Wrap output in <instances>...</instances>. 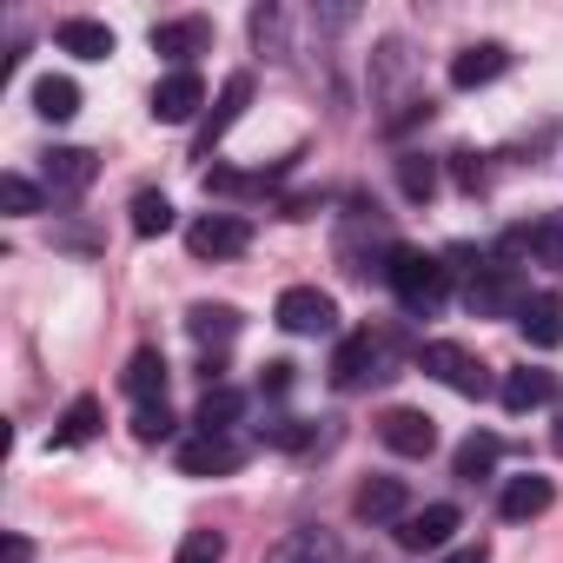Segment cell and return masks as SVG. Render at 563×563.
<instances>
[{
	"instance_id": "1",
	"label": "cell",
	"mask_w": 563,
	"mask_h": 563,
	"mask_svg": "<svg viewBox=\"0 0 563 563\" xmlns=\"http://www.w3.org/2000/svg\"><path fill=\"white\" fill-rule=\"evenodd\" d=\"M385 286L398 292V306H405L411 319H431V312L451 299V265H444V252L398 245V252H391V265H385Z\"/></svg>"
},
{
	"instance_id": "2",
	"label": "cell",
	"mask_w": 563,
	"mask_h": 563,
	"mask_svg": "<svg viewBox=\"0 0 563 563\" xmlns=\"http://www.w3.org/2000/svg\"><path fill=\"white\" fill-rule=\"evenodd\" d=\"M385 378H398V345H391V332H372V325L345 332L339 352H332V385H339V391H365V385H385Z\"/></svg>"
},
{
	"instance_id": "3",
	"label": "cell",
	"mask_w": 563,
	"mask_h": 563,
	"mask_svg": "<svg viewBox=\"0 0 563 563\" xmlns=\"http://www.w3.org/2000/svg\"><path fill=\"white\" fill-rule=\"evenodd\" d=\"M272 319L286 325L292 339H325V332H339V306H332V292H319V286H286Z\"/></svg>"
},
{
	"instance_id": "4",
	"label": "cell",
	"mask_w": 563,
	"mask_h": 563,
	"mask_svg": "<svg viewBox=\"0 0 563 563\" xmlns=\"http://www.w3.org/2000/svg\"><path fill=\"white\" fill-rule=\"evenodd\" d=\"M418 365H424L438 385H451L457 398H484V391H490V372H484L464 345H451V339H431V345L418 352Z\"/></svg>"
},
{
	"instance_id": "5",
	"label": "cell",
	"mask_w": 563,
	"mask_h": 563,
	"mask_svg": "<svg viewBox=\"0 0 563 563\" xmlns=\"http://www.w3.org/2000/svg\"><path fill=\"white\" fill-rule=\"evenodd\" d=\"M245 245H252V219H239V212H199L186 225V252L192 258H239Z\"/></svg>"
},
{
	"instance_id": "6",
	"label": "cell",
	"mask_w": 563,
	"mask_h": 563,
	"mask_svg": "<svg viewBox=\"0 0 563 563\" xmlns=\"http://www.w3.org/2000/svg\"><path fill=\"white\" fill-rule=\"evenodd\" d=\"M153 54H159V60H173V74H186L199 54H212V21H206V14L159 21V27H153Z\"/></svg>"
},
{
	"instance_id": "7",
	"label": "cell",
	"mask_w": 563,
	"mask_h": 563,
	"mask_svg": "<svg viewBox=\"0 0 563 563\" xmlns=\"http://www.w3.org/2000/svg\"><path fill=\"white\" fill-rule=\"evenodd\" d=\"M504 258H530V265L563 272V212H543L530 225H510L504 232Z\"/></svg>"
},
{
	"instance_id": "8",
	"label": "cell",
	"mask_w": 563,
	"mask_h": 563,
	"mask_svg": "<svg viewBox=\"0 0 563 563\" xmlns=\"http://www.w3.org/2000/svg\"><path fill=\"white\" fill-rule=\"evenodd\" d=\"M378 444L398 451V457H431V451H438V424H431L424 411H411V405H391V411L378 418Z\"/></svg>"
},
{
	"instance_id": "9",
	"label": "cell",
	"mask_w": 563,
	"mask_h": 563,
	"mask_svg": "<svg viewBox=\"0 0 563 563\" xmlns=\"http://www.w3.org/2000/svg\"><path fill=\"white\" fill-rule=\"evenodd\" d=\"M239 464H245V444H239V438H212V431H199V438L179 444V471H186V477H232Z\"/></svg>"
},
{
	"instance_id": "10",
	"label": "cell",
	"mask_w": 563,
	"mask_h": 563,
	"mask_svg": "<svg viewBox=\"0 0 563 563\" xmlns=\"http://www.w3.org/2000/svg\"><path fill=\"white\" fill-rule=\"evenodd\" d=\"M41 173H47V192L54 199H74V192H87L100 179V159L87 146H54V153H41Z\"/></svg>"
},
{
	"instance_id": "11",
	"label": "cell",
	"mask_w": 563,
	"mask_h": 563,
	"mask_svg": "<svg viewBox=\"0 0 563 563\" xmlns=\"http://www.w3.org/2000/svg\"><path fill=\"white\" fill-rule=\"evenodd\" d=\"M510 74V47L504 41H477V47H464L457 60H451V87L457 93H477V87H490V80H504Z\"/></svg>"
},
{
	"instance_id": "12",
	"label": "cell",
	"mask_w": 563,
	"mask_h": 563,
	"mask_svg": "<svg viewBox=\"0 0 563 563\" xmlns=\"http://www.w3.org/2000/svg\"><path fill=\"white\" fill-rule=\"evenodd\" d=\"M451 530H457V504H424V510H411L391 537H398V550H444L451 543Z\"/></svg>"
},
{
	"instance_id": "13",
	"label": "cell",
	"mask_w": 563,
	"mask_h": 563,
	"mask_svg": "<svg viewBox=\"0 0 563 563\" xmlns=\"http://www.w3.org/2000/svg\"><path fill=\"white\" fill-rule=\"evenodd\" d=\"M206 107V80L186 67V74H166L159 87H153V120H166V126H186L192 113Z\"/></svg>"
},
{
	"instance_id": "14",
	"label": "cell",
	"mask_w": 563,
	"mask_h": 563,
	"mask_svg": "<svg viewBox=\"0 0 563 563\" xmlns=\"http://www.w3.org/2000/svg\"><path fill=\"white\" fill-rule=\"evenodd\" d=\"M556 398V372H537V365H523V372H504V385H497V405L510 411V418H523V411H543Z\"/></svg>"
},
{
	"instance_id": "15",
	"label": "cell",
	"mask_w": 563,
	"mask_h": 563,
	"mask_svg": "<svg viewBox=\"0 0 563 563\" xmlns=\"http://www.w3.org/2000/svg\"><path fill=\"white\" fill-rule=\"evenodd\" d=\"M550 477H537V471H523V477H504V490H497V517L504 523H530V517H543L550 510Z\"/></svg>"
},
{
	"instance_id": "16",
	"label": "cell",
	"mask_w": 563,
	"mask_h": 563,
	"mask_svg": "<svg viewBox=\"0 0 563 563\" xmlns=\"http://www.w3.org/2000/svg\"><path fill=\"white\" fill-rule=\"evenodd\" d=\"M352 510L365 523H405L411 517V490H405V477H372V484H358Z\"/></svg>"
},
{
	"instance_id": "17",
	"label": "cell",
	"mask_w": 563,
	"mask_h": 563,
	"mask_svg": "<svg viewBox=\"0 0 563 563\" xmlns=\"http://www.w3.org/2000/svg\"><path fill=\"white\" fill-rule=\"evenodd\" d=\"M265 563H345V543L332 537V530H292V537H278L272 550H265Z\"/></svg>"
},
{
	"instance_id": "18",
	"label": "cell",
	"mask_w": 563,
	"mask_h": 563,
	"mask_svg": "<svg viewBox=\"0 0 563 563\" xmlns=\"http://www.w3.org/2000/svg\"><path fill=\"white\" fill-rule=\"evenodd\" d=\"M245 100H252V74H232V80L219 87V107H212V113H206V126H199V146H192L199 159H206V153H212V146L225 140V126H232V120L245 113Z\"/></svg>"
},
{
	"instance_id": "19",
	"label": "cell",
	"mask_w": 563,
	"mask_h": 563,
	"mask_svg": "<svg viewBox=\"0 0 563 563\" xmlns=\"http://www.w3.org/2000/svg\"><path fill=\"white\" fill-rule=\"evenodd\" d=\"M54 47H60V54H80V60H107V54H113V27H107V21L74 14V21H60V27H54Z\"/></svg>"
},
{
	"instance_id": "20",
	"label": "cell",
	"mask_w": 563,
	"mask_h": 563,
	"mask_svg": "<svg viewBox=\"0 0 563 563\" xmlns=\"http://www.w3.org/2000/svg\"><path fill=\"white\" fill-rule=\"evenodd\" d=\"M120 385H126V398L133 405H166V358L146 345V352H133L126 358V372H120Z\"/></svg>"
},
{
	"instance_id": "21",
	"label": "cell",
	"mask_w": 563,
	"mask_h": 563,
	"mask_svg": "<svg viewBox=\"0 0 563 563\" xmlns=\"http://www.w3.org/2000/svg\"><path fill=\"white\" fill-rule=\"evenodd\" d=\"M517 332L537 345V352H556L563 345V299H550V292H537L523 312H517Z\"/></svg>"
},
{
	"instance_id": "22",
	"label": "cell",
	"mask_w": 563,
	"mask_h": 563,
	"mask_svg": "<svg viewBox=\"0 0 563 563\" xmlns=\"http://www.w3.org/2000/svg\"><path fill=\"white\" fill-rule=\"evenodd\" d=\"M245 418V391H232V385H206V398H199V411H192V424L199 431H212V438H232V424Z\"/></svg>"
},
{
	"instance_id": "23",
	"label": "cell",
	"mask_w": 563,
	"mask_h": 563,
	"mask_svg": "<svg viewBox=\"0 0 563 563\" xmlns=\"http://www.w3.org/2000/svg\"><path fill=\"white\" fill-rule=\"evenodd\" d=\"M93 438H100V398H74L60 411V424H54V451H80Z\"/></svg>"
},
{
	"instance_id": "24",
	"label": "cell",
	"mask_w": 563,
	"mask_h": 563,
	"mask_svg": "<svg viewBox=\"0 0 563 563\" xmlns=\"http://www.w3.org/2000/svg\"><path fill=\"white\" fill-rule=\"evenodd\" d=\"M34 113L54 120V126L74 120V113H80V87H74L67 74H41V80H34Z\"/></svg>"
},
{
	"instance_id": "25",
	"label": "cell",
	"mask_w": 563,
	"mask_h": 563,
	"mask_svg": "<svg viewBox=\"0 0 563 563\" xmlns=\"http://www.w3.org/2000/svg\"><path fill=\"white\" fill-rule=\"evenodd\" d=\"M186 332H192L199 345H232V339H239V312H232V306H192V312H186Z\"/></svg>"
},
{
	"instance_id": "26",
	"label": "cell",
	"mask_w": 563,
	"mask_h": 563,
	"mask_svg": "<svg viewBox=\"0 0 563 563\" xmlns=\"http://www.w3.org/2000/svg\"><path fill=\"white\" fill-rule=\"evenodd\" d=\"M497 457H504V444H497L490 431H471V438L457 444V477H464V484H477V477H490V471H497Z\"/></svg>"
},
{
	"instance_id": "27",
	"label": "cell",
	"mask_w": 563,
	"mask_h": 563,
	"mask_svg": "<svg viewBox=\"0 0 563 563\" xmlns=\"http://www.w3.org/2000/svg\"><path fill=\"white\" fill-rule=\"evenodd\" d=\"M0 206H8V219H34V212H47V192L27 173H0Z\"/></svg>"
},
{
	"instance_id": "28",
	"label": "cell",
	"mask_w": 563,
	"mask_h": 563,
	"mask_svg": "<svg viewBox=\"0 0 563 563\" xmlns=\"http://www.w3.org/2000/svg\"><path fill=\"white\" fill-rule=\"evenodd\" d=\"M133 232H140V239L173 232V199H166V192H133Z\"/></svg>"
},
{
	"instance_id": "29",
	"label": "cell",
	"mask_w": 563,
	"mask_h": 563,
	"mask_svg": "<svg viewBox=\"0 0 563 563\" xmlns=\"http://www.w3.org/2000/svg\"><path fill=\"white\" fill-rule=\"evenodd\" d=\"M398 186H405V199L424 206V199L438 192V166H431L424 153H405V159H398Z\"/></svg>"
},
{
	"instance_id": "30",
	"label": "cell",
	"mask_w": 563,
	"mask_h": 563,
	"mask_svg": "<svg viewBox=\"0 0 563 563\" xmlns=\"http://www.w3.org/2000/svg\"><path fill=\"white\" fill-rule=\"evenodd\" d=\"M173 563H225V530H206V523H199V530H186Z\"/></svg>"
},
{
	"instance_id": "31",
	"label": "cell",
	"mask_w": 563,
	"mask_h": 563,
	"mask_svg": "<svg viewBox=\"0 0 563 563\" xmlns=\"http://www.w3.org/2000/svg\"><path fill=\"white\" fill-rule=\"evenodd\" d=\"M133 438H140V444H166V438H173V411H166V405H140V411H133Z\"/></svg>"
},
{
	"instance_id": "32",
	"label": "cell",
	"mask_w": 563,
	"mask_h": 563,
	"mask_svg": "<svg viewBox=\"0 0 563 563\" xmlns=\"http://www.w3.org/2000/svg\"><path fill=\"white\" fill-rule=\"evenodd\" d=\"M312 438H319V431H312L306 418H272V424H265V444H278V451H306Z\"/></svg>"
},
{
	"instance_id": "33",
	"label": "cell",
	"mask_w": 563,
	"mask_h": 563,
	"mask_svg": "<svg viewBox=\"0 0 563 563\" xmlns=\"http://www.w3.org/2000/svg\"><path fill=\"white\" fill-rule=\"evenodd\" d=\"M451 173H457V186H464V192H477V186H484V159H477V153H451Z\"/></svg>"
},
{
	"instance_id": "34",
	"label": "cell",
	"mask_w": 563,
	"mask_h": 563,
	"mask_svg": "<svg viewBox=\"0 0 563 563\" xmlns=\"http://www.w3.org/2000/svg\"><path fill=\"white\" fill-rule=\"evenodd\" d=\"M265 391H272V398L292 391V365H265Z\"/></svg>"
},
{
	"instance_id": "35",
	"label": "cell",
	"mask_w": 563,
	"mask_h": 563,
	"mask_svg": "<svg viewBox=\"0 0 563 563\" xmlns=\"http://www.w3.org/2000/svg\"><path fill=\"white\" fill-rule=\"evenodd\" d=\"M27 556H34L27 537H8V543H0V563H27Z\"/></svg>"
},
{
	"instance_id": "36",
	"label": "cell",
	"mask_w": 563,
	"mask_h": 563,
	"mask_svg": "<svg viewBox=\"0 0 563 563\" xmlns=\"http://www.w3.org/2000/svg\"><path fill=\"white\" fill-rule=\"evenodd\" d=\"M451 563H484V543H477V550H457Z\"/></svg>"
},
{
	"instance_id": "37",
	"label": "cell",
	"mask_w": 563,
	"mask_h": 563,
	"mask_svg": "<svg viewBox=\"0 0 563 563\" xmlns=\"http://www.w3.org/2000/svg\"><path fill=\"white\" fill-rule=\"evenodd\" d=\"M556 451H563V424H556Z\"/></svg>"
}]
</instances>
